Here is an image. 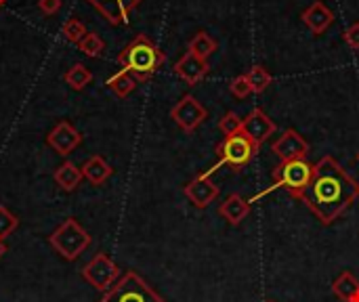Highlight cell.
<instances>
[{"label":"cell","instance_id":"6da1fadb","mask_svg":"<svg viewBox=\"0 0 359 302\" xmlns=\"http://www.w3.org/2000/svg\"><path fill=\"white\" fill-rule=\"evenodd\" d=\"M359 197V183L332 158L325 155L315 164L313 179L301 195V201L321 225L336 223Z\"/></svg>","mask_w":359,"mask_h":302},{"label":"cell","instance_id":"7a4b0ae2","mask_svg":"<svg viewBox=\"0 0 359 302\" xmlns=\"http://www.w3.org/2000/svg\"><path fill=\"white\" fill-rule=\"evenodd\" d=\"M118 63H120V70L133 74L137 82H145L166 63V55L164 51H160L145 34H137L118 55Z\"/></svg>","mask_w":359,"mask_h":302},{"label":"cell","instance_id":"3957f363","mask_svg":"<svg viewBox=\"0 0 359 302\" xmlns=\"http://www.w3.org/2000/svg\"><path fill=\"white\" fill-rule=\"evenodd\" d=\"M90 233L76 221V218H65L51 235L49 244L51 248L65 260H76L88 246H90Z\"/></svg>","mask_w":359,"mask_h":302},{"label":"cell","instance_id":"277c9868","mask_svg":"<svg viewBox=\"0 0 359 302\" xmlns=\"http://www.w3.org/2000/svg\"><path fill=\"white\" fill-rule=\"evenodd\" d=\"M99 302H166V300L139 273L126 271L108 292H103Z\"/></svg>","mask_w":359,"mask_h":302},{"label":"cell","instance_id":"5b68a950","mask_svg":"<svg viewBox=\"0 0 359 302\" xmlns=\"http://www.w3.org/2000/svg\"><path fill=\"white\" fill-rule=\"evenodd\" d=\"M313 171H315V164H309L307 160L280 162L273 168V187H282L292 197L301 199L303 191L307 189L309 181L313 179Z\"/></svg>","mask_w":359,"mask_h":302},{"label":"cell","instance_id":"8992f818","mask_svg":"<svg viewBox=\"0 0 359 302\" xmlns=\"http://www.w3.org/2000/svg\"><path fill=\"white\" fill-rule=\"evenodd\" d=\"M260 147H256L246 134L238 132L232 137H223V141L216 145V155L219 164L216 166H230L232 171H242L244 166L250 164V160L256 155Z\"/></svg>","mask_w":359,"mask_h":302},{"label":"cell","instance_id":"52a82bcc","mask_svg":"<svg viewBox=\"0 0 359 302\" xmlns=\"http://www.w3.org/2000/svg\"><path fill=\"white\" fill-rule=\"evenodd\" d=\"M82 279L92 286L95 290L108 292L118 279H120V268L118 264L103 252L95 254L82 268Z\"/></svg>","mask_w":359,"mask_h":302},{"label":"cell","instance_id":"ba28073f","mask_svg":"<svg viewBox=\"0 0 359 302\" xmlns=\"http://www.w3.org/2000/svg\"><path fill=\"white\" fill-rule=\"evenodd\" d=\"M171 118L183 132L191 134L208 118V110L193 95H183L179 103L171 110Z\"/></svg>","mask_w":359,"mask_h":302},{"label":"cell","instance_id":"9c48e42d","mask_svg":"<svg viewBox=\"0 0 359 302\" xmlns=\"http://www.w3.org/2000/svg\"><path fill=\"white\" fill-rule=\"evenodd\" d=\"M183 193L191 206L204 210L219 197V185L210 179V173H202L183 187Z\"/></svg>","mask_w":359,"mask_h":302},{"label":"cell","instance_id":"30bf717a","mask_svg":"<svg viewBox=\"0 0 359 302\" xmlns=\"http://www.w3.org/2000/svg\"><path fill=\"white\" fill-rule=\"evenodd\" d=\"M86 3L112 25L128 23V15L133 13L143 0H86Z\"/></svg>","mask_w":359,"mask_h":302},{"label":"cell","instance_id":"8fae6325","mask_svg":"<svg viewBox=\"0 0 359 302\" xmlns=\"http://www.w3.org/2000/svg\"><path fill=\"white\" fill-rule=\"evenodd\" d=\"M242 134H246L256 147H260L271 134H275V122L260 108H254L246 118H242Z\"/></svg>","mask_w":359,"mask_h":302},{"label":"cell","instance_id":"7c38bea8","mask_svg":"<svg viewBox=\"0 0 359 302\" xmlns=\"http://www.w3.org/2000/svg\"><path fill=\"white\" fill-rule=\"evenodd\" d=\"M80 143H82L80 130H78L72 122H68V120L59 122V124L47 134V145H49L55 153H59V155H70Z\"/></svg>","mask_w":359,"mask_h":302},{"label":"cell","instance_id":"4fadbf2b","mask_svg":"<svg viewBox=\"0 0 359 302\" xmlns=\"http://www.w3.org/2000/svg\"><path fill=\"white\" fill-rule=\"evenodd\" d=\"M309 143L303 139V134H299L297 130L288 128L282 137L271 145V151L282 160V162H288V160H305L309 155Z\"/></svg>","mask_w":359,"mask_h":302},{"label":"cell","instance_id":"5bb4252c","mask_svg":"<svg viewBox=\"0 0 359 302\" xmlns=\"http://www.w3.org/2000/svg\"><path fill=\"white\" fill-rule=\"evenodd\" d=\"M175 74L185 82V84H189V86H195V84H200L206 76H208V72H210V65H208V61H204V59H200V57H195V55H191L189 51L175 63Z\"/></svg>","mask_w":359,"mask_h":302},{"label":"cell","instance_id":"9a60e30c","mask_svg":"<svg viewBox=\"0 0 359 302\" xmlns=\"http://www.w3.org/2000/svg\"><path fill=\"white\" fill-rule=\"evenodd\" d=\"M219 214L230 225H242L250 214V201L240 193H232L225 197V201H221Z\"/></svg>","mask_w":359,"mask_h":302},{"label":"cell","instance_id":"2e32d148","mask_svg":"<svg viewBox=\"0 0 359 302\" xmlns=\"http://www.w3.org/2000/svg\"><path fill=\"white\" fill-rule=\"evenodd\" d=\"M303 23L309 27L311 34L321 36V34L334 23V13L317 0V3H313L309 9L303 11Z\"/></svg>","mask_w":359,"mask_h":302},{"label":"cell","instance_id":"e0dca14e","mask_svg":"<svg viewBox=\"0 0 359 302\" xmlns=\"http://www.w3.org/2000/svg\"><path fill=\"white\" fill-rule=\"evenodd\" d=\"M82 175L90 185L99 187L114 175V168L108 164V160L103 155H90L86 160V164L82 166Z\"/></svg>","mask_w":359,"mask_h":302},{"label":"cell","instance_id":"ac0fdd59","mask_svg":"<svg viewBox=\"0 0 359 302\" xmlns=\"http://www.w3.org/2000/svg\"><path fill=\"white\" fill-rule=\"evenodd\" d=\"M53 179H55V183L63 189V191H76L78 187H80V183H82V179H84V175H82V168H78L74 162H63L57 171H55V175H53Z\"/></svg>","mask_w":359,"mask_h":302},{"label":"cell","instance_id":"d6986e66","mask_svg":"<svg viewBox=\"0 0 359 302\" xmlns=\"http://www.w3.org/2000/svg\"><path fill=\"white\" fill-rule=\"evenodd\" d=\"M332 292L343 302H359V281L351 271H345L334 279Z\"/></svg>","mask_w":359,"mask_h":302},{"label":"cell","instance_id":"ffe728a7","mask_svg":"<svg viewBox=\"0 0 359 302\" xmlns=\"http://www.w3.org/2000/svg\"><path fill=\"white\" fill-rule=\"evenodd\" d=\"M106 86H108L118 99H126L130 92H133V90L137 88V80H135L133 74H128V72L120 70V72H116L114 76L108 78Z\"/></svg>","mask_w":359,"mask_h":302},{"label":"cell","instance_id":"44dd1931","mask_svg":"<svg viewBox=\"0 0 359 302\" xmlns=\"http://www.w3.org/2000/svg\"><path fill=\"white\" fill-rule=\"evenodd\" d=\"M216 40L210 36L208 32H198L195 36L189 40V45H187V51L191 53V55H195V57H200V59H204V61H208V57L216 51Z\"/></svg>","mask_w":359,"mask_h":302},{"label":"cell","instance_id":"7402d4cb","mask_svg":"<svg viewBox=\"0 0 359 302\" xmlns=\"http://www.w3.org/2000/svg\"><path fill=\"white\" fill-rule=\"evenodd\" d=\"M63 80H65V84H68L70 88H74V90H82V88H86V86L92 82V72L88 70L86 65L76 63V65L70 67L68 72H65Z\"/></svg>","mask_w":359,"mask_h":302},{"label":"cell","instance_id":"603a6c76","mask_svg":"<svg viewBox=\"0 0 359 302\" xmlns=\"http://www.w3.org/2000/svg\"><path fill=\"white\" fill-rule=\"evenodd\" d=\"M246 78H248V82H250V86H252V92H265L267 88H269V84H271V74L265 70L263 65H254V67H250V70L246 72Z\"/></svg>","mask_w":359,"mask_h":302},{"label":"cell","instance_id":"cb8c5ba5","mask_svg":"<svg viewBox=\"0 0 359 302\" xmlns=\"http://www.w3.org/2000/svg\"><path fill=\"white\" fill-rule=\"evenodd\" d=\"M78 49L86 55V57H99L103 51H106V42L99 34L95 32H88L86 36L78 42Z\"/></svg>","mask_w":359,"mask_h":302},{"label":"cell","instance_id":"d4e9b609","mask_svg":"<svg viewBox=\"0 0 359 302\" xmlns=\"http://www.w3.org/2000/svg\"><path fill=\"white\" fill-rule=\"evenodd\" d=\"M86 34H88L86 25L80 19H76V17L68 19V21H65V25H63V36H65V40L72 42V45H78L86 36Z\"/></svg>","mask_w":359,"mask_h":302},{"label":"cell","instance_id":"484cf974","mask_svg":"<svg viewBox=\"0 0 359 302\" xmlns=\"http://www.w3.org/2000/svg\"><path fill=\"white\" fill-rule=\"evenodd\" d=\"M17 227H19V218L7 206H0V240L13 235Z\"/></svg>","mask_w":359,"mask_h":302},{"label":"cell","instance_id":"4316f807","mask_svg":"<svg viewBox=\"0 0 359 302\" xmlns=\"http://www.w3.org/2000/svg\"><path fill=\"white\" fill-rule=\"evenodd\" d=\"M219 130L223 132V137H232V134L242 132V118L236 112H227L219 120Z\"/></svg>","mask_w":359,"mask_h":302},{"label":"cell","instance_id":"83f0119b","mask_svg":"<svg viewBox=\"0 0 359 302\" xmlns=\"http://www.w3.org/2000/svg\"><path fill=\"white\" fill-rule=\"evenodd\" d=\"M230 90H232V95L238 97V99H246L248 95H252V86H250L246 74L236 76V78L232 80V84H230Z\"/></svg>","mask_w":359,"mask_h":302},{"label":"cell","instance_id":"f1b7e54d","mask_svg":"<svg viewBox=\"0 0 359 302\" xmlns=\"http://www.w3.org/2000/svg\"><path fill=\"white\" fill-rule=\"evenodd\" d=\"M345 42L351 51H359V21L351 23L345 29Z\"/></svg>","mask_w":359,"mask_h":302},{"label":"cell","instance_id":"f546056e","mask_svg":"<svg viewBox=\"0 0 359 302\" xmlns=\"http://www.w3.org/2000/svg\"><path fill=\"white\" fill-rule=\"evenodd\" d=\"M38 9L45 15H55L61 9V0H38Z\"/></svg>","mask_w":359,"mask_h":302},{"label":"cell","instance_id":"4dcf8cb0","mask_svg":"<svg viewBox=\"0 0 359 302\" xmlns=\"http://www.w3.org/2000/svg\"><path fill=\"white\" fill-rule=\"evenodd\" d=\"M7 254V244H5V240H0V258H3Z\"/></svg>","mask_w":359,"mask_h":302},{"label":"cell","instance_id":"1f68e13d","mask_svg":"<svg viewBox=\"0 0 359 302\" xmlns=\"http://www.w3.org/2000/svg\"><path fill=\"white\" fill-rule=\"evenodd\" d=\"M5 3H7V0H0V9H3V7H5Z\"/></svg>","mask_w":359,"mask_h":302},{"label":"cell","instance_id":"d6a6232c","mask_svg":"<svg viewBox=\"0 0 359 302\" xmlns=\"http://www.w3.org/2000/svg\"><path fill=\"white\" fill-rule=\"evenodd\" d=\"M265 302H275V300H265Z\"/></svg>","mask_w":359,"mask_h":302},{"label":"cell","instance_id":"836d02e7","mask_svg":"<svg viewBox=\"0 0 359 302\" xmlns=\"http://www.w3.org/2000/svg\"><path fill=\"white\" fill-rule=\"evenodd\" d=\"M357 162H359V151H357Z\"/></svg>","mask_w":359,"mask_h":302}]
</instances>
